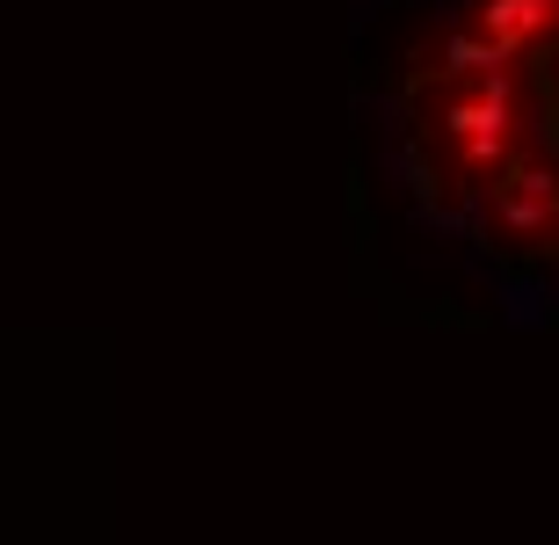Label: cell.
I'll use <instances>...</instances> for the list:
<instances>
[{"mask_svg":"<svg viewBox=\"0 0 559 545\" xmlns=\"http://www.w3.org/2000/svg\"><path fill=\"white\" fill-rule=\"evenodd\" d=\"M552 15H559V0H479V22H487V44H495L501 66L516 59Z\"/></svg>","mask_w":559,"mask_h":545,"instance_id":"6da1fadb","label":"cell"},{"mask_svg":"<svg viewBox=\"0 0 559 545\" xmlns=\"http://www.w3.org/2000/svg\"><path fill=\"white\" fill-rule=\"evenodd\" d=\"M545 313H552V284H516V292H509V320L531 328V320H545Z\"/></svg>","mask_w":559,"mask_h":545,"instance_id":"7a4b0ae2","label":"cell"}]
</instances>
